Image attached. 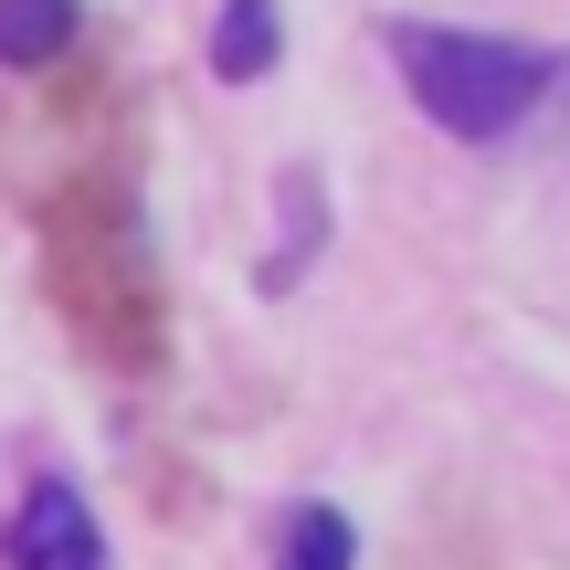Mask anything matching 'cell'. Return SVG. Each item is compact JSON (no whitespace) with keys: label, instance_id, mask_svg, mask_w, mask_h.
Masks as SVG:
<instances>
[{"label":"cell","instance_id":"cell-1","mask_svg":"<svg viewBox=\"0 0 570 570\" xmlns=\"http://www.w3.org/2000/svg\"><path fill=\"white\" fill-rule=\"evenodd\" d=\"M381 42H391V63H402V85H412V106H423L444 138H465V148H497V138H518V127L539 117V106L560 96V75L570 63L560 53H539V42H508V32H454V21H381Z\"/></svg>","mask_w":570,"mask_h":570},{"label":"cell","instance_id":"cell-2","mask_svg":"<svg viewBox=\"0 0 570 570\" xmlns=\"http://www.w3.org/2000/svg\"><path fill=\"white\" fill-rule=\"evenodd\" d=\"M11 570H106V529L75 475H32L11 508Z\"/></svg>","mask_w":570,"mask_h":570},{"label":"cell","instance_id":"cell-3","mask_svg":"<svg viewBox=\"0 0 570 570\" xmlns=\"http://www.w3.org/2000/svg\"><path fill=\"white\" fill-rule=\"evenodd\" d=\"M275 53H285V32H275V0H223V11H212V75H223V85H254V75H275Z\"/></svg>","mask_w":570,"mask_h":570},{"label":"cell","instance_id":"cell-4","mask_svg":"<svg viewBox=\"0 0 570 570\" xmlns=\"http://www.w3.org/2000/svg\"><path fill=\"white\" fill-rule=\"evenodd\" d=\"M75 42V0H0V63H53Z\"/></svg>","mask_w":570,"mask_h":570},{"label":"cell","instance_id":"cell-5","mask_svg":"<svg viewBox=\"0 0 570 570\" xmlns=\"http://www.w3.org/2000/svg\"><path fill=\"white\" fill-rule=\"evenodd\" d=\"M348 560H360V529H348L338 508H296V518H285L275 570H348Z\"/></svg>","mask_w":570,"mask_h":570}]
</instances>
